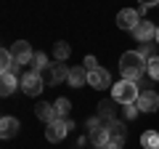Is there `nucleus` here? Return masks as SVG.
Wrapping results in <instances>:
<instances>
[{"instance_id": "obj_12", "label": "nucleus", "mask_w": 159, "mask_h": 149, "mask_svg": "<svg viewBox=\"0 0 159 149\" xmlns=\"http://www.w3.org/2000/svg\"><path fill=\"white\" fill-rule=\"evenodd\" d=\"M135 107L141 109V112H157L159 109V93L157 91H143L141 96H138Z\"/></svg>"}, {"instance_id": "obj_3", "label": "nucleus", "mask_w": 159, "mask_h": 149, "mask_svg": "<svg viewBox=\"0 0 159 149\" xmlns=\"http://www.w3.org/2000/svg\"><path fill=\"white\" fill-rule=\"evenodd\" d=\"M74 128V123L69 120V117H56V120L53 123H48V128H45V138L48 141H64V138H66V133L72 131Z\"/></svg>"}, {"instance_id": "obj_14", "label": "nucleus", "mask_w": 159, "mask_h": 149, "mask_svg": "<svg viewBox=\"0 0 159 149\" xmlns=\"http://www.w3.org/2000/svg\"><path fill=\"white\" fill-rule=\"evenodd\" d=\"M16 133H19V120L11 117V115H6L3 120H0V136L3 138H13Z\"/></svg>"}, {"instance_id": "obj_9", "label": "nucleus", "mask_w": 159, "mask_h": 149, "mask_svg": "<svg viewBox=\"0 0 159 149\" xmlns=\"http://www.w3.org/2000/svg\"><path fill=\"white\" fill-rule=\"evenodd\" d=\"M11 53H13V59H16L19 67H21V64H32V56H34L32 46H29L27 40H16L11 46Z\"/></svg>"}, {"instance_id": "obj_7", "label": "nucleus", "mask_w": 159, "mask_h": 149, "mask_svg": "<svg viewBox=\"0 0 159 149\" xmlns=\"http://www.w3.org/2000/svg\"><path fill=\"white\" fill-rule=\"evenodd\" d=\"M138 24H141V11H135V8H122V11L117 13V27L119 29H135Z\"/></svg>"}, {"instance_id": "obj_6", "label": "nucleus", "mask_w": 159, "mask_h": 149, "mask_svg": "<svg viewBox=\"0 0 159 149\" xmlns=\"http://www.w3.org/2000/svg\"><path fill=\"white\" fill-rule=\"evenodd\" d=\"M88 128H90V141H93L96 149L109 147V125H103V123H98L96 117H93V120L88 123Z\"/></svg>"}, {"instance_id": "obj_21", "label": "nucleus", "mask_w": 159, "mask_h": 149, "mask_svg": "<svg viewBox=\"0 0 159 149\" xmlns=\"http://www.w3.org/2000/svg\"><path fill=\"white\" fill-rule=\"evenodd\" d=\"M111 101H114V99H111ZM111 101H101V104H98V117H101V120L114 123V104Z\"/></svg>"}, {"instance_id": "obj_24", "label": "nucleus", "mask_w": 159, "mask_h": 149, "mask_svg": "<svg viewBox=\"0 0 159 149\" xmlns=\"http://www.w3.org/2000/svg\"><path fill=\"white\" fill-rule=\"evenodd\" d=\"M82 67H85L88 72H93V69H98V61H96V56H85V61H82Z\"/></svg>"}, {"instance_id": "obj_26", "label": "nucleus", "mask_w": 159, "mask_h": 149, "mask_svg": "<svg viewBox=\"0 0 159 149\" xmlns=\"http://www.w3.org/2000/svg\"><path fill=\"white\" fill-rule=\"evenodd\" d=\"M138 6H141V11H143V13H146L151 6H159V0H138Z\"/></svg>"}, {"instance_id": "obj_4", "label": "nucleus", "mask_w": 159, "mask_h": 149, "mask_svg": "<svg viewBox=\"0 0 159 149\" xmlns=\"http://www.w3.org/2000/svg\"><path fill=\"white\" fill-rule=\"evenodd\" d=\"M40 77H43L45 85H58V83L69 80V69L64 67V61H56V64H48V67L40 72Z\"/></svg>"}, {"instance_id": "obj_19", "label": "nucleus", "mask_w": 159, "mask_h": 149, "mask_svg": "<svg viewBox=\"0 0 159 149\" xmlns=\"http://www.w3.org/2000/svg\"><path fill=\"white\" fill-rule=\"evenodd\" d=\"M53 109H56V117H69V112H72V101H69L66 96H58L56 101H53Z\"/></svg>"}, {"instance_id": "obj_18", "label": "nucleus", "mask_w": 159, "mask_h": 149, "mask_svg": "<svg viewBox=\"0 0 159 149\" xmlns=\"http://www.w3.org/2000/svg\"><path fill=\"white\" fill-rule=\"evenodd\" d=\"M141 147L143 149H159V131H143Z\"/></svg>"}, {"instance_id": "obj_1", "label": "nucleus", "mask_w": 159, "mask_h": 149, "mask_svg": "<svg viewBox=\"0 0 159 149\" xmlns=\"http://www.w3.org/2000/svg\"><path fill=\"white\" fill-rule=\"evenodd\" d=\"M146 67H148V59L141 51H125L122 59H119V72H122V77L125 80H133V83L143 74Z\"/></svg>"}, {"instance_id": "obj_16", "label": "nucleus", "mask_w": 159, "mask_h": 149, "mask_svg": "<svg viewBox=\"0 0 159 149\" xmlns=\"http://www.w3.org/2000/svg\"><path fill=\"white\" fill-rule=\"evenodd\" d=\"M16 91V72H3L0 77V96H11Z\"/></svg>"}, {"instance_id": "obj_23", "label": "nucleus", "mask_w": 159, "mask_h": 149, "mask_svg": "<svg viewBox=\"0 0 159 149\" xmlns=\"http://www.w3.org/2000/svg\"><path fill=\"white\" fill-rule=\"evenodd\" d=\"M146 72H148V77H151V80H159V56H151V59H148Z\"/></svg>"}, {"instance_id": "obj_13", "label": "nucleus", "mask_w": 159, "mask_h": 149, "mask_svg": "<svg viewBox=\"0 0 159 149\" xmlns=\"http://www.w3.org/2000/svg\"><path fill=\"white\" fill-rule=\"evenodd\" d=\"M34 115H37V120H43V123L48 125V123L56 120V109H53V104H48V101H37Z\"/></svg>"}, {"instance_id": "obj_2", "label": "nucleus", "mask_w": 159, "mask_h": 149, "mask_svg": "<svg viewBox=\"0 0 159 149\" xmlns=\"http://www.w3.org/2000/svg\"><path fill=\"white\" fill-rule=\"evenodd\" d=\"M138 96H141V91H138V85L133 80H122L119 83H114L111 85V99L117 104H122V107H127V104H135L138 101Z\"/></svg>"}, {"instance_id": "obj_27", "label": "nucleus", "mask_w": 159, "mask_h": 149, "mask_svg": "<svg viewBox=\"0 0 159 149\" xmlns=\"http://www.w3.org/2000/svg\"><path fill=\"white\" fill-rule=\"evenodd\" d=\"M157 46H159V27H157Z\"/></svg>"}, {"instance_id": "obj_25", "label": "nucleus", "mask_w": 159, "mask_h": 149, "mask_svg": "<svg viewBox=\"0 0 159 149\" xmlns=\"http://www.w3.org/2000/svg\"><path fill=\"white\" fill-rule=\"evenodd\" d=\"M138 112H141V109H138L135 104H127V107H125V117H127V120H133V117H135Z\"/></svg>"}, {"instance_id": "obj_17", "label": "nucleus", "mask_w": 159, "mask_h": 149, "mask_svg": "<svg viewBox=\"0 0 159 149\" xmlns=\"http://www.w3.org/2000/svg\"><path fill=\"white\" fill-rule=\"evenodd\" d=\"M13 67L19 69V64H16V59H13L11 48H3V51H0V72H13Z\"/></svg>"}, {"instance_id": "obj_11", "label": "nucleus", "mask_w": 159, "mask_h": 149, "mask_svg": "<svg viewBox=\"0 0 159 149\" xmlns=\"http://www.w3.org/2000/svg\"><path fill=\"white\" fill-rule=\"evenodd\" d=\"M133 37L138 43H151V40H157V27L151 22H146V19H141V24L133 29Z\"/></svg>"}, {"instance_id": "obj_10", "label": "nucleus", "mask_w": 159, "mask_h": 149, "mask_svg": "<svg viewBox=\"0 0 159 149\" xmlns=\"http://www.w3.org/2000/svg\"><path fill=\"white\" fill-rule=\"evenodd\" d=\"M88 83H90L93 88H98V91H106V88H111V74L106 72V69H93V72H88Z\"/></svg>"}, {"instance_id": "obj_5", "label": "nucleus", "mask_w": 159, "mask_h": 149, "mask_svg": "<svg viewBox=\"0 0 159 149\" xmlns=\"http://www.w3.org/2000/svg\"><path fill=\"white\" fill-rule=\"evenodd\" d=\"M19 85H21V91L27 93V96H40L43 88H48L45 83H43V77H40V72H32V69L19 80Z\"/></svg>"}, {"instance_id": "obj_20", "label": "nucleus", "mask_w": 159, "mask_h": 149, "mask_svg": "<svg viewBox=\"0 0 159 149\" xmlns=\"http://www.w3.org/2000/svg\"><path fill=\"white\" fill-rule=\"evenodd\" d=\"M53 56H56V61H66V59L72 56V48H69V43L58 40L56 46H53Z\"/></svg>"}, {"instance_id": "obj_8", "label": "nucleus", "mask_w": 159, "mask_h": 149, "mask_svg": "<svg viewBox=\"0 0 159 149\" xmlns=\"http://www.w3.org/2000/svg\"><path fill=\"white\" fill-rule=\"evenodd\" d=\"M125 138H127V131H125L122 123L119 120L109 123V149H122L125 147Z\"/></svg>"}, {"instance_id": "obj_15", "label": "nucleus", "mask_w": 159, "mask_h": 149, "mask_svg": "<svg viewBox=\"0 0 159 149\" xmlns=\"http://www.w3.org/2000/svg\"><path fill=\"white\" fill-rule=\"evenodd\" d=\"M69 85H72V88H80V85H85V83H88V69L85 67H72V69H69Z\"/></svg>"}, {"instance_id": "obj_28", "label": "nucleus", "mask_w": 159, "mask_h": 149, "mask_svg": "<svg viewBox=\"0 0 159 149\" xmlns=\"http://www.w3.org/2000/svg\"><path fill=\"white\" fill-rule=\"evenodd\" d=\"M157 8H159V6H157Z\"/></svg>"}, {"instance_id": "obj_22", "label": "nucleus", "mask_w": 159, "mask_h": 149, "mask_svg": "<svg viewBox=\"0 0 159 149\" xmlns=\"http://www.w3.org/2000/svg\"><path fill=\"white\" fill-rule=\"evenodd\" d=\"M48 67V56H45V53H34V56H32V72H43V69H45Z\"/></svg>"}]
</instances>
